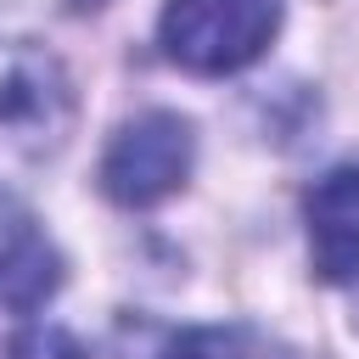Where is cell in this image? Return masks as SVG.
Segmentation results:
<instances>
[{
	"instance_id": "6da1fadb",
	"label": "cell",
	"mask_w": 359,
	"mask_h": 359,
	"mask_svg": "<svg viewBox=\"0 0 359 359\" xmlns=\"http://www.w3.org/2000/svg\"><path fill=\"white\" fill-rule=\"evenodd\" d=\"M280 34V0H168L157 17L163 56L185 73L224 79L269 50Z\"/></svg>"
},
{
	"instance_id": "7a4b0ae2",
	"label": "cell",
	"mask_w": 359,
	"mask_h": 359,
	"mask_svg": "<svg viewBox=\"0 0 359 359\" xmlns=\"http://www.w3.org/2000/svg\"><path fill=\"white\" fill-rule=\"evenodd\" d=\"M191 163H196L191 123L180 112L151 107V112L129 118L107 140V151H101V191L118 208H151V202H163V196H174L185 185Z\"/></svg>"
},
{
	"instance_id": "3957f363",
	"label": "cell",
	"mask_w": 359,
	"mask_h": 359,
	"mask_svg": "<svg viewBox=\"0 0 359 359\" xmlns=\"http://www.w3.org/2000/svg\"><path fill=\"white\" fill-rule=\"evenodd\" d=\"M309 252L325 280H359V163H342L314 180Z\"/></svg>"
},
{
	"instance_id": "277c9868",
	"label": "cell",
	"mask_w": 359,
	"mask_h": 359,
	"mask_svg": "<svg viewBox=\"0 0 359 359\" xmlns=\"http://www.w3.org/2000/svg\"><path fill=\"white\" fill-rule=\"evenodd\" d=\"M0 129L6 135H39L56 140L62 129V79L50 62H11V73H0Z\"/></svg>"
},
{
	"instance_id": "5b68a950",
	"label": "cell",
	"mask_w": 359,
	"mask_h": 359,
	"mask_svg": "<svg viewBox=\"0 0 359 359\" xmlns=\"http://www.w3.org/2000/svg\"><path fill=\"white\" fill-rule=\"evenodd\" d=\"M163 359H292V348L258 325H191L168 342Z\"/></svg>"
},
{
	"instance_id": "8992f818",
	"label": "cell",
	"mask_w": 359,
	"mask_h": 359,
	"mask_svg": "<svg viewBox=\"0 0 359 359\" xmlns=\"http://www.w3.org/2000/svg\"><path fill=\"white\" fill-rule=\"evenodd\" d=\"M11 359H84V348L62 331V325H28L11 342Z\"/></svg>"
},
{
	"instance_id": "52a82bcc",
	"label": "cell",
	"mask_w": 359,
	"mask_h": 359,
	"mask_svg": "<svg viewBox=\"0 0 359 359\" xmlns=\"http://www.w3.org/2000/svg\"><path fill=\"white\" fill-rule=\"evenodd\" d=\"M353 286H359V280H353ZM353 325H359V292H353Z\"/></svg>"
}]
</instances>
